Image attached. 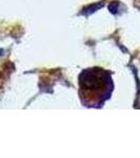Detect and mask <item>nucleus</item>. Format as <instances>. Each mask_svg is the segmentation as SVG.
<instances>
[{
    "instance_id": "nucleus-1",
    "label": "nucleus",
    "mask_w": 140,
    "mask_h": 158,
    "mask_svg": "<svg viewBox=\"0 0 140 158\" xmlns=\"http://www.w3.org/2000/svg\"><path fill=\"white\" fill-rule=\"evenodd\" d=\"M108 85H112L110 78H106V73L101 70L84 71L80 76V86L82 89V95L91 93L97 94L98 96L109 95L111 90L108 91Z\"/></svg>"
}]
</instances>
